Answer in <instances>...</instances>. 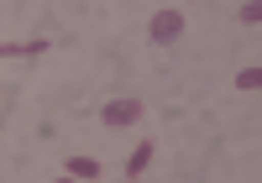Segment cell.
<instances>
[{"label": "cell", "instance_id": "1", "mask_svg": "<svg viewBox=\"0 0 262 183\" xmlns=\"http://www.w3.org/2000/svg\"><path fill=\"white\" fill-rule=\"evenodd\" d=\"M100 121H105V131H126V126H137L142 121V100H111L100 110Z\"/></svg>", "mask_w": 262, "mask_h": 183}, {"label": "cell", "instance_id": "2", "mask_svg": "<svg viewBox=\"0 0 262 183\" xmlns=\"http://www.w3.org/2000/svg\"><path fill=\"white\" fill-rule=\"evenodd\" d=\"M147 37L158 42V48H168V42H179V37H184V16H179V11H158V16L147 21Z\"/></svg>", "mask_w": 262, "mask_h": 183}, {"label": "cell", "instance_id": "3", "mask_svg": "<svg viewBox=\"0 0 262 183\" xmlns=\"http://www.w3.org/2000/svg\"><path fill=\"white\" fill-rule=\"evenodd\" d=\"M63 173H69V178H100V163H95V157H84V152H74L69 163H63Z\"/></svg>", "mask_w": 262, "mask_h": 183}, {"label": "cell", "instance_id": "4", "mask_svg": "<svg viewBox=\"0 0 262 183\" xmlns=\"http://www.w3.org/2000/svg\"><path fill=\"white\" fill-rule=\"evenodd\" d=\"M152 152H158V147H152V142H142L137 152H131V163H126V178H142V173L152 168Z\"/></svg>", "mask_w": 262, "mask_h": 183}, {"label": "cell", "instance_id": "5", "mask_svg": "<svg viewBox=\"0 0 262 183\" xmlns=\"http://www.w3.org/2000/svg\"><path fill=\"white\" fill-rule=\"evenodd\" d=\"M236 89H247V95H252V89H262V68H257V63L242 68V74H236Z\"/></svg>", "mask_w": 262, "mask_h": 183}, {"label": "cell", "instance_id": "6", "mask_svg": "<svg viewBox=\"0 0 262 183\" xmlns=\"http://www.w3.org/2000/svg\"><path fill=\"white\" fill-rule=\"evenodd\" d=\"M242 21H247V27H257V21H262V0H247V6H242Z\"/></svg>", "mask_w": 262, "mask_h": 183}]
</instances>
